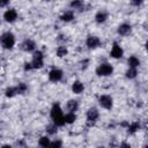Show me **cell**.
<instances>
[{"label": "cell", "mask_w": 148, "mask_h": 148, "mask_svg": "<svg viewBox=\"0 0 148 148\" xmlns=\"http://www.w3.org/2000/svg\"><path fill=\"white\" fill-rule=\"evenodd\" d=\"M140 128V124L139 123H132L130 126H128V133H135Z\"/></svg>", "instance_id": "20"}, {"label": "cell", "mask_w": 148, "mask_h": 148, "mask_svg": "<svg viewBox=\"0 0 148 148\" xmlns=\"http://www.w3.org/2000/svg\"><path fill=\"white\" fill-rule=\"evenodd\" d=\"M75 119H76V116H75L74 113H72V112H68L67 114L64 116V120H65V123H67V124H72V123H74Z\"/></svg>", "instance_id": "17"}, {"label": "cell", "mask_w": 148, "mask_h": 148, "mask_svg": "<svg viewBox=\"0 0 148 148\" xmlns=\"http://www.w3.org/2000/svg\"><path fill=\"white\" fill-rule=\"evenodd\" d=\"M112 72H113V67H112L110 64H106V62L99 65V66L97 67V69H96V73H97V75H99V76H108V75H111Z\"/></svg>", "instance_id": "3"}, {"label": "cell", "mask_w": 148, "mask_h": 148, "mask_svg": "<svg viewBox=\"0 0 148 148\" xmlns=\"http://www.w3.org/2000/svg\"><path fill=\"white\" fill-rule=\"evenodd\" d=\"M61 145H62V142L60 140H56V141H53V142L50 143V147L49 148H61Z\"/></svg>", "instance_id": "25"}, {"label": "cell", "mask_w": 148, "mask_h": 148, "mask_svg": "<svg viewBox=\"0 0 148 148\" xmlns=\"http://www.w3.org/2000/svg\"><path fill=\"white\" fill-rule=\"evenodd\" d=\"M99 43H101V40H99V38L96 37V36H89L88 39H87V45H88L89 49H95V47H97V46L99 45Z\"/></svg>", "instance_id": "8"}, {"label": "cell", "mask_w": 148, "mask_h": 148, "mask_svg": "<svg viewBox=\"0 0 148 148\" xmlns=\"http://www.w3.org/2000/svg\"><path fill=\"white\" fill-rule=\"evenodd\" d=\"M15 89H16V92H18V94H23V92L27 90V86H25V83H18L17 87H16Z\"/></svg>", "instance_id": "23"}, {"label": "cell", "mask_w": 148, "mask_h": 148, "mask_svg": "<svg viewBox=\"0 0 148 148\" xmlns=\"http://www.w3.org/2000/svg\"><path fill=\"white\" fill-rule=\"evenodd\" d=\"M50 139L49 138H46V136H42L40 139H39V146L42 147V148H49L50 147Z\"/></svg>", "instance_id": "19"}, {"label": "cell", "mask_w": 148, "mask_h": 148, "mask_svg": "<svg viewBox=\"0 0 148 148\" xmlns=\"http://www.w3.org/2000/svg\"><path fill=\"white\" fill-rule=\"evenodd\" d=\"M8 3V1H0V6H6Z\"/></svg>", "instance_id": "30"}, {"label": "cell", "mask_w": 148, "mask_h": 148, "mask_svg": "<svg viewBox=\"0 0 148 148\" xmlns=\"http://www.w3.org/2000/svg\"><path fill=\"white\" fill-rule=\"evenodd\" d=\"M1 42H2V45L5 49H12L15 44V38H14V35L10 34V32H6L2 35L1 37Z\"/></svg>", "instance_id": "2"}, {"label": "cell", "mask_w": 148, "mask_h": 148, "mask_svg": "<svg viewBox=\"0 0 148 148\" xmlns=\"http://www.w3.org/2000/svg\"><path fill=\"white\" fill-rule=\"evenodd\" d=\"M31 65H32V68H40L43 66V53L40 51H37L34 53Z\"/></svg>", "instance_id": "4"}, {"label": "cell", "mask_w": 148, "mask_h": 148, "mask_svg": "<svg viewBox=\"0 0 148 148\" xmlns=\"http://www.w3.org/2000/svg\"><path fill=\"white\" fill-rule=\"evenodd\" d=\"M83 89H84V87H83V84L80 81H75L72 84V90H73L74 94H81L83 91Z\"/></svg>", "instance_id": "11"}, {"label": "cell", "mask_w": 148, "mask_h": 148, "mask_svg": "<svg viewBox=\"0 0 148 148\" xmlns=\"http://www.w3.org/2000/svg\"><path fill=\"white\" fill-rule=\"evenodd\" d=\"M127 62H128V65H130L131 68H135V67H138L140 65V60L136 57H134V56L133 57H130L128 60H127Z\"/></svg>", "instance_id": "14"}, {"label": "cell", "mask_w": 148, "mask_h": 148, "mask_svg": "<svg viewBox=\"0 0 148 148\" xmlns=\"http://www.w3.org/2000/svg\"><path fill=\"white\" fill-rule=\"evenodd\" d=\"M123 56V49L118 44H113L112 50H111V57L113 58H120Z\"/></svg>", "instance_id": "9"}, {"label": "cell", "mask_w": 148, "mask_h": 148, "mask_svg": "<svg viewBox=\"0 0 148 148\" xmlns=\"http://www.w3.org/2000/svg\"><path fill=\"white\" fill-rule=\"evenodd\" d=\"M131 32V25H128V24H120L119 25V28H118V34H120V35H127V34H130Z\"/></svg>", "instance_id": "13"}, {"label": "cell", "mask_w": 148, "mask_h": 148, "mask_svg": "<svg viewBox=\"0 0 148 148\" xmlns=\"http://www.w3.org/2000/svg\"><path fill=\"white\" fill-rule=\"evenodd\" d=\"M87 117H88V120H90V121L94 123V121L98 118V111H97L95 108H91V109L88 110V112H87Z\"/></svg>", "instance_id": "10"}, {"label": "cell", "mask_w": 148, "mask_h": 148, "mask_svg": "<svg viewBox=\"0 0 148 148\" xmlns=\"http://www.w3.org/2000/svg\"><path fill=\"white\" fill-rule=\"evenodd\" d=\"M136 74H138L136 69H135V68H131V67H130V69L126 72V76H127L128 79H134V77L136 76Z\"/></svg>", "instance_id": "21"}, {"label": "cell", "mask_w": 148, "mask_h": 148, "mask_svg": "<svg viewBox=\"0 0 148 148\" xmlns=\"http://www.w3.org/2000/svg\"><path fill=\"white\" fill-rule=\"evenodd\" d=\"M66 54H67V49L65 46H59L58 50H57V56L61 58V57H64Z\"/></svg>", "instance_id": "22"}, {"label": "cell", "mask_w": 148, "mask_h": 148, "mask_svg": "<svg viewBox=\"0 0 148 148\" xmlns=\"http://www.w3.org/2000/svg\"><path fill=\"white\" fill-rule=\"evenodd\" d=\"M24 68H25V69H30V68H32V65H31V64H25Z\"/></svg>", "instance_id": "29"}, {"label": "cell", "mask_w": 148, "mask_h": 148, "mask_svg": "<svg viewBox=\"0 0 148 148\" xmlns=\"http://www.w3.org/2000/svg\"><path fill=\"white\" fill-rule=\"evenodd\" d=\"M67 109H68L69 112L74 113V111H76V109H77V102L74 101V99L68 101V103H67Z\"/></svg>", "instance_id": "15"}, {"label": "cell", "mask_w": 148, "mask_h": 148, "mask_svg": "<svg viewBox=\"0 0 148 148\" xmlns=\"http://www.w3.org/2000/svg\"><path fill=\"white\" fill-rule=\"evenodd\" d=\"M16 94V89L15 88H7L6 89V96L7 97H13Z\"/></svg>", "instance_id": "24"}, {"label": "cell", "mask_w": 148, "mask_h": 148, "mask_svg": "<svg viewBox=\"0 0 148 148\" xmlns=\"http://www.w3.org/2000/svg\"><path fill=\"white\" fill-rule=\"evenodd\" d=\"M57 131V127H56V125H52V126H49V133H51V134H53L54 132Z\"/></svg>", "instance_id": "26"}, {"label": "cell", "mask_w": 148, "mask_h": 148, "mask_svg": "<svg viewBox=\"0 0 148 148\" xmlns=\"http://www.w3.org/2000/svg\"><path fill=\"white\" fill-rule=\"evenodd\" d=\"M51 117L53 119V123L56 126H61L65 124V120H64V114H62V111L59 106V104H54L51 109Z\"/></svg>", "instance_id": "1"}, {"label": "cell", "mask_w": 148, "mask_h": 148, "mask_svg": "<svg viewBox=\"0 0 148 148\" xmlns=\"http://www.w3.org/2000/svg\"><path fill=\"white\" fill-rule=\"evenodd\" d=\"M99 104L104 109H111L112 108V98L108 95H103L99 97Z\"/></svg>", "instance_id": "5"}, {"label": "cell", "mask_w": 148, "mask_h": 148, "mask_svg": "<svg viewBox=\"0 0 148 148\" xmlns=\"http://www.w3.org/2000/svg\"><path fill=\"white\" fill-rule=\"evenodd\" d=\"M22 49H23L24 51H32V50L35 49V43H34L32 40H30V39H27V40L23 42Z\"/></svg>", "instance_id": "12"}, {"label": "cell", "mask_w": 148, "mask_h": 148, "mask_svg": "<svg viewBox=\"0 0 148 148\" xmlns=\"http://www.w3.org/2000/svg\"><path fill=\"white\" fill-rule=\"evenodd\" d=\"M120 148H131V145H128V143H126V142H123V143L120 145Z\"/></svg>", "instance_id": "28"}, {"label": "cell", "mask_w": 148, "mask_h": 148, "mask_svg": "<svg viewBox=\"0 0 148 148\" xmlns=\"http://www.w3.org/2000/svg\"><path fill=\"white\" fill-rule=\"evenodd\" d=\"M81 5H82V2H80V1H73V2L71 3L72 7H80Z\"/></svg>", "instance_id": "27"}, {"label": "cell", "mask_w": 148, "mask_h": 148, "mask_svg": "<svg viewBox=\"0 0 148 148\" xmlns=\"http://www.w3.org/2000/svg\"><path fill=\"white\" fill-rule=\"evenodd\" d=\"M2 148H12V146H9V145H5V146H2Z\"/></svg>", "instance_id": "31"}, {"label": "cell", "mask_w": 148, "mask_h": 148, "mask_svg": "<svg viewBox=\"0 0 148 148\" xmlns=\"http://www.w3.org/2000/svg\"><path fill=\"white\" fill-rule=\"evenodd\" d=\"M49 77H50L51 81L57 82V81H59V80L62 77V72H61L60 69H58V68H53V69L49 73Z\"/></svg>", "instance_id": "6"}, {"label": "cell", "mask_w": 148, "mask_h": 148, "mask_svg": "<svg viewBox=\"0 0 148 148\" xmlns=\"http://www.w3.org/2000/svg\"><path fill=\"white\" fill-rule=\"evenodd\" d=\"M60 18H61L62 21H65V22H68V21H71V20L74 18V14H73V12L68 10V12H65V13L61 15Z\"/></svg>", "instance_id": "18"}, {"label": "cell", "mask_w": 148, "mask_h": 148, "mask_svg": "<svg viewBox=\"0 0 148 148\" xmlns=\"http://www.w3.org/2000/svg\"><path fill=\"white\" fill-rule=\"evenodd\" d=\"M106 17H108V14L105 13V12H98L97 14H96V16H95V18H96V21L98 22V23H102V22H104L105 20H106Z\"/></svg>", "instance_id": "16"}, {"label": "cell", "mask_w": 148, "mask_h": 148, "mask_svg": "<svg viewBox=\"0 0 148 148\" xmlns=\"http://www.w3.org/2000/svg\"><path fill=\"white\" fill-rule=\"evenodd\" d=\"M3 17H5V20L7 22H14L16 20V17H17V13H16L15 9H8V10L5 12Z\"/></svg>", "instance_id": "7"}]
</instances>
